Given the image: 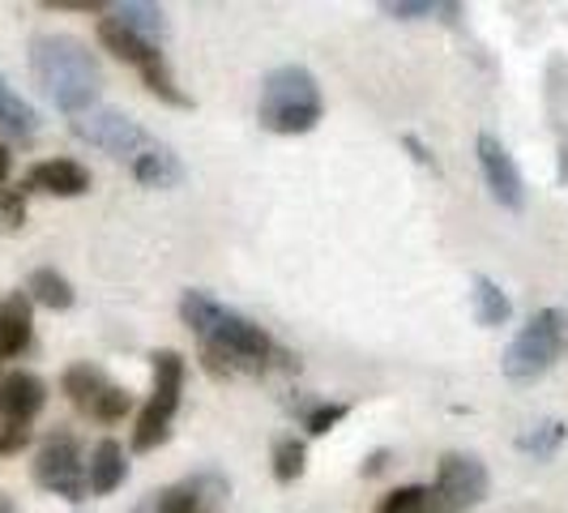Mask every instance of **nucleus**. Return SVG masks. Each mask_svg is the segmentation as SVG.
I'll use <instances>...</instances> for the list:
<instances>
[{"label":"nucleus","mask_w":568,"mask_h":513,"mask_svg":"<svg viewBox=\"0 0 568 513\" xmlns=\"http://www.w3.org/2000/svg\"><path fill=\"white\" fill-rule=\"evenodd\" d=\"M180 321L201 339V364L214 376H240V372H265L274 360V339L240 316L235 309H223L205 291H184Z\"/></svg>","instance_id":"nucleus-1"},{"label":"nucleus","mask_w":568,"mask_h":513,"mask_svg":"<svg viewBox=\"0 0 568 513\" xmlns=\"http://www.w3.org/2000/svg\"><path fill=\"white\" fill-rule=\"evenodd\" d=\"M30 73L64 115H82L99 108L103 64L78 34H34L30 39Z\"/></svg>","instance_id":"nucleus-2"},{"label":"nucleus","mask_w":568,"mask_h":513,"mask_svg":"<svg viewBox=\"0 0 568 513\" xmlns=\"http://www.w3.org/2000/svg\"><path fill=\"white\" fill-rule=\"evenodd\" d=\"M321 115H325V99H321V86L304 64H278L265 73L261 99H256L261 129L300 138V133H313Z\"/></svg>","instance_id":"nucleus-3"},{"label":"nucleus","mask_w":568,"mask_h":513,"mask_svg":"<svg viewBox=\"0 0 568 513\" xmlns=\"http://www.w3.org/2000/svg\"><path fill=\"white\" fill-rule=\"evenodd\" d=\"M150 372H154V390L145 406L138 411V424H133V454H154L159 445L171 441V424H175V411H180V394H184V355L180 351H154L150 355Z\"/></svg>","instance_id":"nucleus-4"},{"label":"nucleus","mask_w":568,"mask_h":513,"mask_svg":"<svg viewBox=\"0 0 568 513\" xmlns=\"http://www.w3.org/2000/svg\"><path fill=\"white\" fill-rule=\"evenodd\" d=\"M565 342H568V321L560 309H542L535 313L521 330H517V339L505 346V355H500V372L517 381V385H530V381H539L547 372L556 369V360L565 355Z\"/></svg>","instance_id":"nucleus-5"},{"label":"nucleus","mask_w":568,"mask_h":513,"mask_svg":"<svg viewBox=\"0 0 568 513\" xmlns=\"http://www.w3.org/2000/svg\"><path fill=\"white\" fill-rule=\"evenodd\" d=\"M491 492V475L475 454H445L436 466V484L427 487L424 513H470Z\"/></svg>","instance_id":"nucleus-6"},{"label":"nucleus","mask_w":568,"mask_h":513,"mask_svg":"<svg viewBox=\"0 0 568 513\" xmlns=\"http://www.w3.org/2000/svg\"><path fill=\"white\" fill-rule=\"evenodd\" d=\"M30 475H34V484L43 487V492L64 496V501H85V496H90L82 441H78L73 432H48L43 445L34 450Z\"/></svg>","instance_id":"nucleus-7"},{"label":"nucleus","mask_w":568,"mask_h":513,"mask_svg":"<svg viewBox=\"0 0 568 513\" xmlns=\"http://www.w3.org/2000/svg\"><path fill=\"white\" fill-rule=\"evenodd\" d=\"M69 129H73V138H82V142H90L94 150H103V154H112L120 163H129V168L154 145V138L145 133L133 115L115 112V108H94V112L73 115Z\"/></svg>","instance_id":"nucleus-8"},{"label":"nucleus","mask_w":568,"mask_h":513,"mask_svg":"<svg viewBox=\"0 0 568 513\" xmlns=\"http://www.w3.org/2000/svg\"><path fill=\"white\" fill-rule=\"evenodd\" d=\"M60 390L82 415L99 420V424H115V420H124L133 411V394L120 390L99 364H69L64 376H60Z\"/></svg>","instance_id":"nucleus-9"},{"label":"nucleus","mask_w":568,"mask_h":513,"mask_svg":"<svg viewBox=\"0 0 568 513\" xmlns=\"http://www.w3.org/2000/svg\"><path fill=\"white\" fill-rule=\"evenodd\" d=\"M231 484L219 471H197L184 484H171L150 492L133 513H223L227 510Z\"/></svg>","instance_id":"nucleus-10"},{"label":"nucleus","mask_w":568,"mask_h":513,"mask_svg":"<svg viewBox=\"0 0 568 513\" xmlns=\"http://www.w3.org/2000/svg\"><path fill=\"white\" fill-rule=\"evenodd\" d=\"M475 150H479V168H484L491 198L500 201L505 210H521L526 205V180H521V168L513 163L509 145L500 142L496 133H479Z\"/></svg>","instance_id":"nucleus-11"},{"label":"nucleus","mask_w":568,"mask_h":513,"mask_svg":"<svg viewBox=\"0 0 568 513\" xmlns=\"http://www.w3.org/2000/svg\"><path fill=\"white\" fill-rule=\"evenodd\" d=\"M48 406V381L39 372L13 369L0 376V420L4 424L30 428V420Z\"/></svg>","instance_id":"nucleus-12"},{"label":"nucleus","mask_w":568,"mask_h":513,"mask_svg":"<svg viewBox=\"0 0 568 513\" xmlns=\"http://www.w3.org/2000/svg\"><path fill=\"white\" fill-rule=\"evenodd\" d=\"M27 193H48V198H82L90 193V171L78 159H43L27 171Z\"/></svg>","instance_id":"nucleus-13"},{"label":"nucleus","mask_w":568,"mask_h":513,"mask_svg":"<svg viewBox=\"0 0 568 513\" xmlns=\"http://www.w3.org/2000/svg\"><path fill=\"white\" fill-rule=\"evenodd\" d=\"M34 342V304L27 291H13L0 300V364L18 360Z\"/></svg>","instance_id":"nucleus-14"},{"label":"nucleus","mask_w":568,"mask_h":513,"mask_svg":"<svg viewBox=\"0 0 568 513\" xmlns=\"http://www.w3.org/2000/svg\"><path fill=\"white\" fill-rule=\"evenodd\" d=\"M129 480V457H124V445L115 436H103L94 450H90V462H85V484L94 496H112L115 487Z\"/></svg>","instance_id":"nucleus-15"},{"label":"nucleus","mask_w":568,"mask_h":513,"mask_svg":"<svg viewBox=\"0 0 568 513\" xmlns=\"http://www.w3.org/2000/svg\"><path fill=\"white\" fill-rule=\"evenodd\" d=\"M99 43H103L115 60L133 64V69H142L145 60L159 57V48H154V43H145L142 34H133L129 27H120L112 13H108V18H99Z\"/></svg>","instance_id":"nucleus-16"},{"label":"nucleus","mask_w":568,"mask_h":513,"mask_svg":"<svg viewBox=\"0 0 568 513\" xmlns=\"http://www.w3.org/2000/svg\"><path fill=\"white\" fill-rule=\"evenodd\" d=\"M133 175L142 180L145 189H175V184H184V163H180V154H175L171 145L154 142L142 159L133 163Z\"/></svg>","instance_id":"nucleus-17"},{"label":"nucleus","mask_w":568,"mask_h":513,"mask_svg":"<svg viewBox=\"0 0 568 513\" xmlns=\"http://www.w3.org/2000/svg\"><path fill=\"white\" fill-rule=\"evenodd\" d=\"M470 309H475V321H479L484 330H496V325H505L513 316V300L505 295V286L496 283V279L475 274V279H470Z\"/></svg>","instance_id":"nucleus-18"},{"label":"nucleus","mask_w":568,"mask_h":513,"mask_svg":"<svg viewBox=\"0 0 568 513\" xmlns=\"http://www.w3.org/2000/svg\"><path fill=\"white\" fill-rule=\"evenodd\" d=\"M27 295H30V304H43V309H52V313H69V309H73V300H78L73 283H69L60 270H52V265L30 270Z\"/></svg>","instance_id":"nucleus-19"},{"label":"nucleus","mask_w":568,"mask_h":513,"mask_svg":"<svg viewBox=\"0 0 568 513\" xmlns=\"http://www.w3.org/2000/svg\"><path fill=\"white\" fill-rule=\"evenodd\" d=\"M120 27H129L133 34H142L145 43H163L168 39V18H163V9L159 4H145V0H120L108 9Z\"/></svg>","instance_id":"nucleus-20"},{"label":"nucleus","mask_w":568,"mask_h":513,"mask_svg":"<svg viewBox=\"0 0 568 513\" xmlns=\"http://www.w3.org/2000/svg\"><path fill=\"white\" fill-rule=\"evenodd\" d=\"M0 129H9L13 138H30L39 129V112L30 108L13 86L4 82V73H0Z\"/></svg>","instance_id":"nucleus-21"},{"label":"nucleus","mask_w":568,"mask_h":513,"mask_svg":"<svg viewBox=\"0 0 568 513\" xmlns=\"http://www.w3.org/2000/svg\"><path fill=\"white\" fill-rule=\"evenodd\" d=\"M568 441V428L560 424V420H542V424H535L530 432H521L517 436V450L530 457H539V462H547V457H556V450Z\"/></svg>","instance_id":"nucleus-22"},{"label":"nucleus","mask_w":568,"mask_h":513,"mask_svg":"<svg viewBox=\"0 0 568 513\" xmlns=\"http://www.w3.org/2000/svg\"><path fill=\"white\" fill-rule=\"evenodd\" d=\"M304 471H308V445L300 436H283L274 445V480L278 484H295Z\"/></svg>","instance_id":"nucleus-23"},{"label":"nucleus","mask_w":568,"mask_h":513,"mask_svg":"<svg viewBox=\"0 0 568 513\" xmlns=\"http://www.w3.org/2000/svg\"><path fill=\"white\" fill-rule=\"evenodd\" d=\"M424 510H427V487L402 484V487H389V492L376 501L372 513H424Z\"/></svg>","instance_id":"nucleus-24"},{"label":"nucleus","mask_w":568,"mask_h":513,"mask_svg":"<svg viewBox=\"0 0 568 513\" xmlns=\"http://www.w3.org/2000/svg\"><path fill=\"white\" fill-rule=\"evenodd\" d=\"M381 9L389 18H436V13H445V22H457V13H462V4H436V0H385Z\"/></svg>","instance_id":"nucleus-25"},{"label":"nucleus","mask_w":568,"mask_h":513,"mask_svg":"<svg viewBox=\"0 0 568 513\" xmlns=\"http://www.w3.org/2000/svg\"><path fill=\"white\" fill-rule=\"evenodd\" d=\"M346 411H351L346 402H316L313 411L304 415V428H308L313 436H325L329 428H338L342 420H346Z\"/></svg>","instance_id":"nucleus-26"},{"label":"nucleus","mask_w":568,"mask_h":513,"mask_svg":"<svg viewBox=\"0 0 568 513\" xmlns=\"http://www.w3.org/2000/svg\"><path fill=\"white\" fill-rule=\"evenodd\" d=\"M0 219L9 231L27 223V189H0Z\"/></svg>","instance_id":"nucleus-27"},{"label":"nucleus","mask_w":568,"mask_h":513,"mask_svg":"<svg viewBox=\"0 0 568 513\" xmlns=\"http://www.w3.org/2000/svg\"><path fill=\"white\" fill-rule=\"evenodd\" d=\"M27 445H30V428L4 424V420H0V454H18V450H27Z\"/></svg>","instance_id":"nucleus-28"},{"label":"nucleus","mask_w":568,"mask_h":513,"mask_svg":"<svg viewBox=\"0 0 568 513\" xmlns=\"http://www.w3.org/2000/svg\"><path fill=\"white\" fill-rule=\"evenodd\" d=\"M389 450H372L368 457H364V466H359V475H364V480H372V475H381V471H385V466H389Z\"/></svg>","instance_id":"nucleus-29"},{"label":"nucleus","mask_w":568,"mask_h":513,"mask_svg":"<svg viewBox=\"0 0 568 513\" xmlns=\"http://www.w3.org/2000/svg\"><path fill=\"white\" fill-rule=\"evenodd\" d=\"M402 142L410 145V150H415V159H419V163H424V168H436V159H432V154H427V145L419 142V138H410V133H406V138H402Z\"/></svg>","instance_id":"nucleus-30"},{"label":"nucleus","mask_w":568,"mask_h":513,"mask_svg":"<svg viewBox=\"0 0 568 513\" xmlns=\"http://www.w3.org/2000/svg\"><path fill=\"white\" fill-rule=\"evenodd\" d=\"M9 168H13V154H9V150H4V145H0V184H4V180H9Z\"/></svg>","instance_id":"nucleus-31"},{"label":"nucleus","mask_w":568,"mask_h":513,"mask_svg":"<svg viewBox=\"0 0 568 513\" xmlns=\"http://www.w3.org/2000/svg\"><path fill=\"white\" fill-rule=\"evenodd\" d=\"M0 513H13V501H9V496H0Z\"/></svg>","instance_id":"nucleus-32"}]
</instances>
